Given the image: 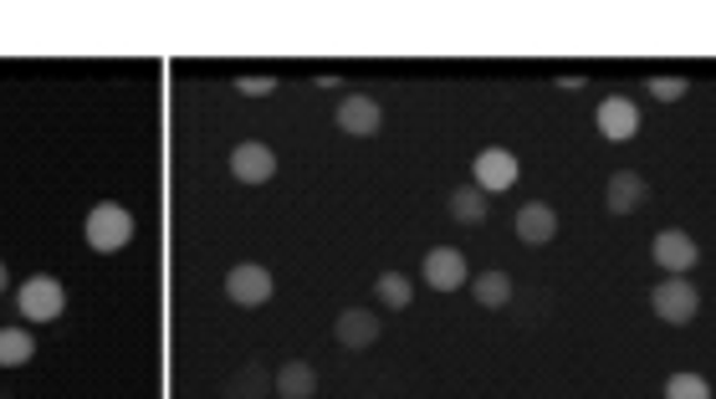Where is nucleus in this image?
I'll return each instance as SVG.
<instances>
[{
    "label": "nucleus",
    "mask_w": 716,
    "mask_h": 399,
    "mask_svg": "<svg viewBox=\"0 0 716 399\" xmlns=\"http://www.w3.org/2000/svg\"><path fill=\"white\" fill-rule=\"evenodd\" d=\"M82 236H88V246L93 252H103V256H113V252H123L133 241V215L123 211V205H93L88 211V226H82Z\"/></svg>",
    "instance_id": "nucleus-1"
},
{
    "label": "nucleus",
    "mask_w": 716,
    "mask_h": 399,
    "mask_svg": "<svg viewBox=\"0 0 716 399\" xmlns=\"http://www.w3.org/2000/svg\"><path fill=\"white\" fill-rule=\"evenodd\" d=\"M16 307H21V318L27 323H57L67 313V287L47 272L21 282V293H16Z\"/></svg>",
    "instance_id": "nucleus-2"
},
{
    "label": "nucleus",
    "mask_w": 716,
    "mask_h": 399,
    "mask_svg": "<svg viewBox=\"0 0 716 399\" xmlns=\"http://www.w3.org/2000/svg\"><path fill=\"white\" fill-rule=\"evenodd\" d=\"M651 307H655V318L661 323H696V313H702V293L691 287V282L681 277H665L655 282V293H651Z\"/></svg>",
    "instance_id": "nucleus-3"
},
{
    "label": "nucleus",
    "mask_w": 716,
    "mask_h": 399,
    "mask_svg": "<svg viewBox=\"0 0 716 399\" xmlns=\"http://www.w3.org/2000/svg\"><path fill=\"white\" fill-rule=\"evenodd\" d=\"M272 272L266 266H256V262H241V266H231L226 272V297L231 303H241V307H262L266 297H272Z\"/></svg>",
    "instance_id": "nucleus-4"
},
{
    "label": "nucleus",
    "mask_w": 716,
    "mask_h": 399,
    "mask_svg": "<svg viewBox=\"0 0 716 399\" xmlns=\"http://www.w3.org/2000/svg\"><path fill=\"white\" fill-rule=\"evenodd\" d=\"M518 154L512 149H481L477 154V190H487V195H502V190L518 185Z\"/></svg>",
    "instance_id": "nucleus-5"
},
{
    "label": "nucleus",
    "mask_w": 716,
    "mask_h": 399,
    "mask_svg": "<svg viewBox=\"0 0 716 399\" xmlns=\"http://www.w3.org/2000/svg\"><path fill=\"white\" fill-rule=\"evenodd\" d=\"M231 174H236L241 185H266L277 174V154L266 144H256V139H246V144L231 149Z\"/></svg>",
    "instance_id": "nucleus-6"
},
{
    "label": "nucleus",
    "mask_w": 716,
    "mask_h": 399,
    "mask_svg": "<svg viewBox=\"0 0 716 399\" xmlns=\"http://www.w3.org/2000/svg\"><path fill=\"white\" fill-rule=\"evenodd\" d=\"M594 119H599V133L614 139V144H624V139H635L640 133V108H635V98H624V93L604 98Z\"/></svg>",
    "instance_id": "nucleus-7"
},
{
    "label": "nucleus",
    "mask_w": 716,
    "mask_h": 399,
    "mask_svg": "<svg viewBox=\"0 0 716 399\" xmlns=\"http://www.w3.org/2000/svg\"><path fill=\"white\" fill-rule=\"evenodd\" d=\"M655 262L665 266V277H686L691 266L702 262V246H696L686 231H661V236H655Z\"/></svg>",
    "instance_id": "nucleus-8"
},
{
    "label": "nucleus",
    "mask_w": 716,
    "mask_h": 399,
    "mask_svg": "<svg viewBox=\"0 0 716 399\" xmlns=\"http://www.w3.org/2000/svg\"><path fill=\"white\" fill-rule=\"evenodd\" d=\"M379 123H385V108L374 103V98L348 93L344 103H338V129L354 133V139H369V133H379Z\"/></svg>",
    "instance_id": "nucleus-9"
},
{
    "label": "nucleus",
    "mask_w": 716,
    "mask_h": 399,
    "mask_svg": "<svg viewBox=\"0 0 716 399\" xmlns=\"http://www.w3.org/2000/svg\"><path fill=\"white\" fill-rule=\"evenodd\" d=\"M425 282L436 287V293H456L466 282V256L456 246H436V252L425 256Z\"/></svg>",
    "instance_id": "nucleus-10"
},
{
    "label": "nucleus",
    "mask_w": 716,
    "mask_h": 399,
    "mask_svg": "<svg viewBox=\"0 0 716 399\" xmlns=\"http://www.w3.org/2000/svg\"><path fill=\"white\" fill-rule=\"evenodd\" d=\"M379 328H385V323L374 318L369 307H348V313H338V323H333V332H338V344H344V348L379 344Z\"/></svg>",
    "instance_id": "nucleus-11"
},
{
    "label": "nucleus",
    "mask_w": 716,
    "mask_h": 399,
    "mask_svg": "<svg viewBox=\"0 0 716 399\" xmlns=\"http://www.w3.org/2000/svg\"><path fill=\"white\" fill-rule=\"evenodd\" d=\"M518 241H528V246H548V241L558 236V211L553 205H543V200H532V205H522L518 211Z\"/></svg>",
    "instance_id": "nucleus-12"
},
{
    "label": "nucleus",
    "mask_w": 716,
    "mask_h": 399,
    "mask_svg": "<svg viewBox=\"0 0 716 399\" xmlns=\"http://www.w3.org/2000/svg\"><path fill=\"white\" fill-rule=\"evenodd\" d=\"M604 200H610V211H614V215H630V211H640V205L651 200V185H645V174L620 170V174L610 180V190H604Z\"/></svg>",
    "instance_id": "nucleus-13"
},
{
    "label": "nucleus",
    "mask_w": 716,
    "mask_h": 399,
    "mask_svg": "<svg viewBox=\"0 0 716 399\" xmlns=\"http://www.w3.org/2000/svg\"><path fill=\"white\" fill-rule=\"evenodd\" d=\"M277 395H282V399H313V395H318V369H313V364H303V359L282 364V374H277Z\"/></svg>",
    "instance_id": "nucleus-14"
},
{
    "label": "nucleus",
    "mask_w": 716,
    "mask_h": 399,
    "mask_svg": "<svg viewBox=\"0 0 716 399\" xmlns=\"http://www.w3.org/2000/svg\"><path fill=\"white\" fill-rule=\"evenodd\" d=\"M37 354V338L27 328H0V369H21Z\"/></svg>",
    "instance_id": "nucleus-15"
},
{
    "label": "nucleus",
    "mask_w": 716,
    "mask_h": 399,
    "mask_svg": "<svg viewBox=\"0 0 716 399\" xmlns=\"http://www.w3.org/2000/svg\"><path fill=\"white\" fill-rule=\"evenodd\" d=\"M487 190H477V185H461L451 195V215L456 221H461V226H481V221H487Z\"/></svg>",
    "instance_id": "nucleus-16"
},
{
    "label": "nucleus",
    "mask_w": 716,
    "mask_h": 399,
    "mask_svg": "<svg viewBox=\"0 0 716 399\" xmlns=\"http://www.w3.org/2000/svg\"><path fill=\"white\" fill-rule=\"evenodd\" d=\"M374 293H379V303H385L389 313H399V307H410V297H415V282L405 277V272H385V277L374 282Z\"/></svg>",
    "instance_id": "nucleus-17"
},
{
    "label": "nucleus",
    "mask_w": 716,
    "mask_h": 399,
    "mask_svg": "<svg viewBox=\"0 0 716 399\" xmlns=\"http://www.w3.org/2000/svg\"><path fill=\"white\" fill-rule=\"evenodd\" d=\"M471 293H477L481 307H502L507 297H512V277H507V272H481V277L471 282Z\"/></svg>",
    "instance_id": "nucleus-18"
},
{
    "label": "nucleus",
    "mask_w": 716,
    "mask_h": 399,
    "mask_svg": "<svg viewBox=\"0 0 716 399\" xmlns=\"http://www.w3.org/2000/svg\"><path fill=\"white\" fill-rule=\"evenodd\" d=\"M665 399H712V385L702 374H671L665 379Z\"/></svg>",
    "instance_id": "nucleus-19"
},
{
    "label": "nucleus",
    "mask_w": 716,
    "mask_h": 399,
    "mask_svg": "<svg viewBox=\"0 0 716 399\" xmlns=\"http://www.w3.org/2000/svg\"><path fill=\"white\" fill-rule=\"evenodd\" d=\"M645 88H651L655 103H681V98L691 93V78H651Z\"/></svg>",
    "instance_id": "nucleus-20"
},
{
    "label": "nucleus",
    "mask_w": 716,
    "mask_h": 399,
    "mask_svg": "<svg viewBox=\"0 0 716 399\" xmlns=\"http://www.w3.org/2000/svg\"><path fill=\"white\" fill-rule=\"evenodd\" d=\"M236 93H246V98H266V93H277V78H236Z\"/></svg>",
    "instance_id": "nucleus-21"
},
{
    "label": "nucleus",
    "mask_w": 716,
    "mask_h": 399,
    "mask_svg": "<svg viewBox=\"0 0 716 399\" xmlns=\"http://www.w3.org/2000/svg\"><path fill=\"white\" fill-rule=\"evenodd\" d=\"M0 293H6V266H0Z\"/></svg>",
    "instance_id": "nucleus-22"
}]
</instances>
